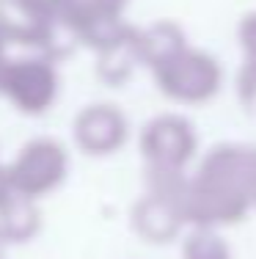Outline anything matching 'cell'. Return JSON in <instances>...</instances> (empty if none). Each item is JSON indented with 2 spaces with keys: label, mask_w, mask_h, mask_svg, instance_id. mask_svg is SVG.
<instances>
[{
  "label": "cell",
  "mask_w": 256,
  "mask_h": 259,
  "mask_svg": "<svg viewBox=\"0 0 256 259\" xmlns=\"http://www.w3.org/2000/svg\"><path fill=\"white\" fill-rule=\"evenodd\" d=\"M240 45L245 50V66L240 75V91L245 102H256V11L242 20L240 25Z\"/></svg>",
  "instance_id": "1"
},
{
  "label": "cell",
  "mask_w": 256,
  "mask_h": 259,
  "mask_svg": "<svg viewBox=\"0 0 256 259\" xmlns=\"http://www.w3.org/2000/svg\"><path fill=\"white\" fill-rule=\"evenodd\" d=\"M196 256L198 259H229V251L218 237H204L198 243V254Z\"/></svg>",
  "instance_id": "2"
},
{
  "label": "cell",
  "mask_w": 256,
  "mask_h": 259,
  "mask_svg": "<svg viewBox=\"0 0 256 259\" xmlns=\"http://www.w3.org/2000/svg\"><path fill=\"white\" fill-rule=\"evenodd\" d=\"M251 204H256V190H253V199H251Z\"/></svg>",
  "instance_id": "3"
}]
</instances>
